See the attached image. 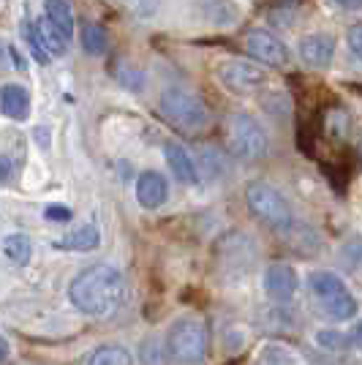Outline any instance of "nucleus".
<instances>
[{
  "label": "nucleus",
  "mask_w": 362,
  "mask_h": 365,
  "mask_svg": "<svg viewBox=\"0 0 362 365\" xmlns=\"http://www.w3.org/2000/svg\"><path fill=\"white\" fill-rule=\"evenodd\" d=\"M125 294V281L123 273L112 264H90L85 270L74 275V281L68 284V300L79 314L93 317V319H104L112 317L120 305Z\"/></svg>",
  "instance_id": "nucleus-1"
},
{
  "label": "nucleus",
  "mask_w": 362,
  "mask_h": 365,
  "mask_svg": "<svg viewBox=\"0 0 362 365\" xmlns=\"http://www.w3.org/2000/svg\"><path fill=\"white\" fill-rule=\"evenodd\" d=\"M308 289L321 314L332 322H348L357 314V300L343 284V278L332 270H314L308 275Z\"/></svg>",
  "instance_id": "nucleus-2"
},
{
  "label": "nucleus",
  "mask_w": 362,
  "mask_h": 365,
  "mask_svg": "<svg viewBox=\"0 0 362 365\" xmlns=\"http://www.w3.org/2000/svg\"><path fill=\"white\" fill-rule=\"evenodd\" d=\"M166 354L180 365H199L207 357V324L199 317H180L166 330Z\"/></svg>",
  "instance_id": "nucleus-3"
},
{
  "label": "nucleus",
  "mask_w": 362,
  "mask_h": 365,
  "mask_svg": "<svg viewBox=\"0 0 362 365\" xmlns=\"http://www.w3.org/2000/svg\"><path fill=\"white\" fill-rule=\"evenodd\" d=\"M158 107H161V115L175 128L188 131V134L205 131L210 123V107L205 104V98L194 91H185V88H166L161 93Z\"/></svg>",
  "instance_id": "nucleus-4"
},
{
  "label": "nucleus",
  "mask_w": 362,
  "mask_h": 365,
  "mask_svg": "<svg viewBox=\"0 0 362 365\" xmlns=\"http://www.w3.org/2000/svg\"><path fill=\"white\" fill-rule=\"evenodd\" d=\"M245 202H248V210L270 229L286 232V229L294 227V210H291V205H289L286 197L278 188H272L270 182H262V180L248 182L245 185Z\"/></svg>",
  "instance_id": "nucleus-5"
},
{
  "label": "nucleus",
  "mask_w": 362,
  "mask_h": 365,
  "mask_svg": "<svg viewBox=\"0 0 362 365\" xmlns=\"http://www.w3.org/2000/svg\"><path fill=\"white\" fill-rule=\"evenodd\" d=\"M227 145L229 153L242 161H259L270 150V137L257 118L245 112H234L227 120Z\"/></svg>",
  "instance_id": "nucleus-6"
},
{
  "label": "nucleus",
  "mask_w": 362,
  "mask_h": 365,
  "mask_svg": "<svg viewBox=\"0 0 362 365\" xmlns=\"http://www.w3.org/2000/svg\"><path fill=\"white\" fill-rule=\"evenodd\" d=\"M215 74H218V82L232 93H254L267 82V74L262 66H257L254 61H240V58L221 61Z\"/></svg>",
  "instance_id": "nucleus-7"
},
{
  "label": "nucleus",
  "mask_w": 362,
  "mask_h": 365,
  "mask_svg": "<svg viewBox=\"0 0 362 365\" xmlns=\"http://www.w3.org/2000/svg\"><path fill=\"white\" fill-rule=\"evenodd\" d=\"M245 46L251 52V58L272 68H286L289 66V49L286 44L275 36V33L264 31V28H254L245 38Z\"/></svg>",
  "instance_id": "nucleus-8"
},
{
  "label": "nucleus",
  "mask_w": 362,
  "mask_h": 365,
  "mask_svg": "<svg viewBox=\"0 0 362 365\" xmlns=\"http://www.w3.org/2000/svg\"><path fill=\"white\" fill-rule=\"evenodd\" d=\"M262 287H264V294L270 297L272 303H289V300L297 294L300 275H297V270H294L291 264H286V262H272V264L264 267Z\"/></svg>",
  "instance_id": "nucleus-9"
},
{
  "label": "nucleus",
  "mask_w": 362,
  "mask_h": 365,
  "mask_svg": "<svg viewBox=\"0 0 362 365\" xmlns=\"http://www.w3.org/2000/svg\"><path fill=\"white\" fill-rule=\"evenodd\" d=\"M136 202H139V207H145V210H158V207H164L166 199H169V182L161 172H155V169H148V172H142L139 178H136Z\"/></svg>",
  "instance_id": "nucleus-10"
},
{
  "label": "nucleus",
  "mask_w": 362,
  "mask_h": 365,
  "mask_svg": "<svg viewBox=\"0 0 362 365\" xmlns=\"http://www.w3.org/2000/svg\"><path fill=\"white\" fill-rule=\"evenodd\" d=\"M300 61L311 68H327L335 58V38L330 33H308L300 38Z\"/></svg>",
  "instance_id": "nucleus-11"
},
{
  "label": "nucleus",
  "mask_w": 362,
  "mask_h": 365,
  "mask_svg": "<svg viewBox=\"0 0 362 365\" xmlns=\"http://www.w3.org/2000/svg\"><path fill=\"white\" fill-rule=\"evenodd\" d=\"M164 158L169 172L175 175V180H180L182 185H199L202 172H199L194 155L188 153V148H182L180 142H166L164 145Z\"/></svg>",
  "instance_id": "nucleus-12"
},
{
  "label": "nucleus",
  "mask_w": 362,
  "mask_h": 365,
  "mask_svg": "<svg viewBox=\"0 0 362 365\" xmlns=\"http://www.w3.org/2000/svg\"><path fill=\"white\" fill-rule=\"evenodd\" d=\"M0 112L11 120L22 123L31 115V93L22 85H3L0 88Z\"/></svg>",
  "instance_id": "nucleus-13"
},
{
  "label": "nucleus",
  "mask_w": 362,
  "mask_h": 365,
  "mask_svg": "<svg viewBox=\"0 0 362 365\" xmlns=\"http://www.w3.org/2000/svg\"><path fill=\"white\" fill-rule=\"evenodd\" d=\"M202 14L215 28H234L240 22L242 9L237 6V0H205Z\"/></svg>",
  "instance_id": "nucleus-14"
},
{
  "label": "nucleus",
  "mask_w": 362,
  "mask_h": 365,
  "mask_svg": "<svg viewBox=\"0 0 362 365\" xmlns=\"http://www.w3.org/2000/svg\"><path fill=\"white\" fill-rule=\"evenodd\" d=\"M58 245L66 248V251H82V254L85 251H95L101 245V232H98V227H93V224H79L71 232H66L61 240H58Z\"/></svg>",
  "instance_id": "nucleus-15"
},
{
  "label": "nucleus",
  "mask_w": 362,
  "mask_h": 365,
  "mask_svg": "<svg viewBox=\"0 0 362 365\" xmlns=\"http://www.w3.org/2000/svg\"><path fill=\"white\" fill-rule=\"evenodd\" d=\"M44 16L68 38V41L74 38L76 19H74V9H71L68 0H44Z\"/></svg>",
  "instance_id": "nucleus-16"
},
{
  "label": "nucleus",
  "mask_w": 362,
  "mask_h": 365,
  "mask_svg": "<svg viewBox=\"0 0 362 365\" xmlns=\"http://www.w3.org/2000/svg\"><path fill=\"white\" fill-rule=\"evenodd\" d=\"M257 365H300V354L291 349L289 344L267 341V344H262V349H259Z\"/></svg>",
  "instance_id": "nucleus-17"
},
{
  "label": "nucleus",
  "mask_w": 362,
  "mask_h": 365,
  "mask_svg": "<svg viewBox=\"0 0 362 365\" xmlns=\"http://www.w3.org/2000/svg\"><path fill=\"white\" fill-rule=\"evenodd\" d=\"M0 251H3V257L9 259V262H14V264H28L33 257V243L25 232H11V235L3 237Z\"/></svg>",
  "instance_id": "nucleus-18"
},
{
  "label": "nucleus",
  "mask_w": 362,
  "mask_h": 365,
  "mask_svg": "<svg viewBox=\"0 0 362 365\" xmlns=\"http://www.w3.org/2000/svg\"><path fill=\"white\" fill-rule=\"evenodd\" d=\"M36 33H38V38H41V46L46 49V55L49 58H61V55H66V49H68V38L63 36L46 16H41L38 22H36Z\"/></svg>",
  "instance_id": "nucleus-19"
},
{
  "label": "nucleus",
  "mask_w": 362,
  "mask_h": 365,
  "mask_svg": "<svg viewBox=\"0 0 362 365\" xmlns=\"http://www.w3.org/2000/svg\"><path fill=\"white\" fill-rule=\"evenodd\" d=\"M88 365H134V354L118 344H104L90 351Z\"/></svg>",
  "instance_id": "nucleus-20"
},
{
  "label": "nucleus",
  "mask_w": 362,
  "mask_h": 365,
  "mask_svg": "<svg viewBox=\"0 0 362 365\" xmlns=\"http://www.w3.org/2000/svg\"><path fill=\"white\" fill-rule=\"evenodd\" d=\"M79 38H82V49L88 55H104L109 49V33L98 22H85L79 31Z\"/></svg>",
  "instance_id": "nucleus-21"
},
{
  "label": "nucleus",
  "mask_w": 362,
  "mask_h": 365,
  "mask_svg": "<svg viewBox=\"0 0 362 365\" xmlns=\"http://www.w3.org/2000/svg\"><path fill=\"white\" fill-rule=\"evenodd\" d=\"M139 357H142V365H164L166 344L158 338V335H150V338H145V341H142Z\"/></svg>",
  "instance_id": "nucleus-22"
},
{
  "label": "nucleus",
  "mask_w": 362,
  "mask_h": 365,
  "mask_svg": "<svg viewBox=\"0 0 362 365\" xmlns=\"http://www.w3.org/2000/svg\"><path fill=\"white\" fill-rule=\"evenodd\" d=\"M118 82H120L123 88H128V91H142L145 82H148V76H145L142 68H136L131 63H120L118 66Z\"/></svg>",
  "instance_id": "nucleus-23"
},
{
  "label": "nucleus",
  "mask_w": 362,
  "mask_h": 365,
  "mask_svg": "<svg viewBox=\"0 0 362 365\" xmlns=\"http://www.w3.org/2000/svg\"><path fill=\"white\" fill-rule=\"evenodd\" d=\"M316 344L321 349H330V351H343L351 346V338L338 330H319L316 333Z\"/></svg>",
  "instance_id": "nucleus-24"
},
{
  "label": "nucleus",
  "mask_w": 362,
  "mask_h": 365,
  "mask_svg": "<svg viewBox=\"0 0 362 365\" xmlns=\"http://www.w3.org/2000/svg\"><path fill=\"white\" fill-rule=\"evenodd\" d=\"M22 33H25V41H28V49H31V55L36 58V61L41 63V66H46V63L52 61V58L46 55V49L41 46V38H38V33H36V22H28V25L22 28Z\"/></svg>",
  "instance_id": "nucleus-25"
},
{
  "label": "nucleus",
  "mask_w": 362,
  "mask_h": 365,
  "mask_svg": "<svg viewBox=\"0 0 362 365\" xmlns=\"http://www.w3.org/2000/svg\"><path fill=\"white\" fill-rule=\"evenodd\" d=\"M115 3L136 16H148L155 11V0H115Z\"/></svg>",
  "instance_id": "nucleus-26"
},
{
  "label": "nucleus",
  "mask_w": 362,
  "mask_h": 365,
  "mask_svg": "<svg viewBox=\"0 0 362 365\" xmlns=\"http://www.w3.org/2000/svg\"><path fill=\"white\" fill-rule=\"evenodd\" d=\"M44 218L49 224H68L74 213H71V207H66V205H49L44 210Z\"/></svg>",
  "instance_id": "nucleus-27"
},
{
  "label": "nucleus",
  "mask_w": 362,
  "mask_h": 365,
  "mask_svg": "<svg viewBox=\"0 0 362 365\" xmlns=\"http://www.w3.org/2000/svg\"><path fill=\"white\" fill-rule=\"evenodd\" d=\"M346 44H348V49H351V55H354L357 61H362V22H357V25L348 28Z\"/></svg>",
  "instance_id": "nucleus-28"
},
{
  "label": "nucleus",
  "mask_w": 362,
  "mask_h": 365,
  "mask_svg": "<svg viewBox=\"0 0 362 365\" xmlns=\"http://www.w3.org/2000/svg\"><path fill=\"white\" fill-rule=\"evenodd\" d=\"M11 172H14V167H11V161H9L6 155H3V158H0V182L9 180V178H11Z\"/></svg>",
  "instance_id": "nucleus-29"
},
{
  "label": "nucleus",
  "mask_w": 362,
  "mask_h": 365,
  "mask_svg": "<svg viewBox=\"0 0 362 365\" xmlns=\"http://www.w3.org/2000/svg\"><path fill=\"white\" fill-rule=\"evenodd\" d=\"M335 6H341V9H346V11H360L362 9V0H332Z\"/></svg>",
  "instance_id": "nucleus-30"
},
{
  "label": "nucleus",
  "mask_w": 362,
  "mask_h": 365,
  "mask_svg": "<svg viewBox=\"0 0 362 365\" xmlns=\"http://www.w3.org/2000/svg\"><path fill=\"white\" fill-rule=\"evenodd\" d=\"M351 341H354L357 346H362V322L357 324V327H354V333H351Z\"/></svg>",
  "instance_id": "nucleus-31"
},
{
  "label": "nucleus",
  "mask_w": 362,
  "mask_h": 365,
  "mask_svg": "<svg viewBox=\"0 0 362 365\" xmlns=\"http://www.w3.org/2000/svg\"><path fill=\"white\" fill-rule=\"evenodd\" d=\"M6 357H9V344L0 338V363H6Z\"/></svg>",
  "instance_id": "nucleus-32"
}]
</instances>
